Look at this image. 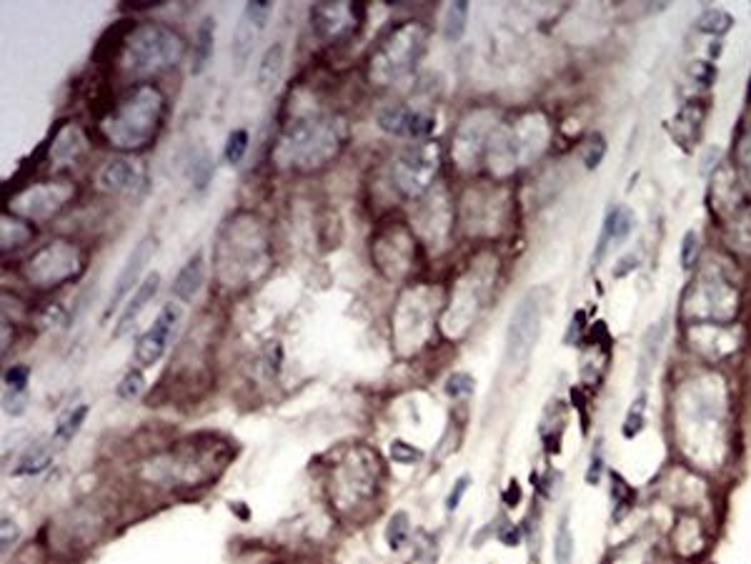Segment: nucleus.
<instances>
[{"instance_id": "41", "label": "nucleus", "mask_w": 751, "mask_h": 564, "mask_svg": "<svg viewBox=\"0 0 751 564\" xmlns=\"http://www.w3.org/2000/svg\"><path fill=\"white\" fill-rule=\"evenodd\" d=\"M15 537H18V527L10 519H3V552H8V547L15 542Z\"/></svg>"}, {"instance_id": "1", "label": "nucleus", "mask_w": 751, "mask_h": 564, "mask_svg": "<svg viewBox=\"0 0 751 564\" xmlns=\"http://www.w3.org/2000/svg\"><path fill=\"white\" fill-rule=\"evenodd\" d=\"M163 113H166L163 93L150 83H140L106 118L103 133H106L110 146H116V149L140 151L156 138L160 121H163Z\"/></svg>"}, {"instance_id": "33", "label": "nucleus", "mask_w": 751, "mask_h": 564, "mask_svg": "<svg viewBox=\"0 0 751 564\" xmlns=\"http://www.w3.org/2000/svg\"><path fill=\"white\" fill-rule=\"evenodd\" d=\"M734 26L731 15H726L724 11H709L704 13L699 18V28L701 31H711V33H726Z\"/></svg>"}, {"instance_id": "4", "label": "nucleus", "mask_w": 751, "mask_h": 564, "mask_svg": "<svg viewBox=\"0 0 751 564\" xmlns=\"http://www.w3.org/2000/svg\"><path fill=\"white\" fill-rule=\"evenodd\" d=\"M426 48V28L419 23H403L399 28L389 33L386 41L370 58V78L381 86L391 81H399L406 73L416 68Z\"/></svg>"}, {"instance_id": "19", "label": "nucleus", "mask_w": 751, "mask_h": 564, "mask_svg": "<svg viewBox=\"0 0 751 564\" xmlns=\"http://www.w3.org/2000/svg\"><path fill=\"white\" fill-rule=\"evenodd\" d=\"M213 43H216V21L213 18H203L196 33V48H193V66L190 73L200 76V73L208 68L210 58H213Z\"/></svg>"}, {"instance_id": "35", "label": "nucleus", "mask_w": 751, "mask_h": 564, "mask_svg": "<svg viewBox=\"0 0 751 564\" xmlns=\"http://www.w3.org/2000/svg\"><path fill=\"white\" fill-rule=\"evenodd\" d=\"M30 379V369L28 366H23V364H18V366H10L8 372H5V386H8L10 392H23L25 389V384H28Z\"/></svg>"}, {"instance_id": "8", "label": "nucleus", "mask_w": 751, "mask_h": 564, "mask_svg": "<svg viewBox=\"0 0 751 564\" xmlns=\"http://www.w3.org/2000/svg\"><path fill=\"white\" fill-rule=\"evenodd\" d=\"M180 323V306L178 303H166L156 316V322L150 323V329L136 344V362L140 366H153L160 362V356L168 349L173 333Z\"/></svg>"}, {"instance_id": "36", "label": "nucleus", "mask_w": 751, "mask_h": 564, "mask_svg": "<svg viewBox=\"0 0 751 564\" xmlns=\"http://www.w3.org/2000/svg\"><path fill=\"white\" fill-rule=\"evenodd\" d=\"M696 251H699V243H696V233L689 231L684 236V246H681V266L691 269L696 261Z\"/></svg>"}, {"instance_id": "24", "label": "nucleus", "mask_w": 751, "mask_h": 564, "mask_svg": "<svg viewBox=\"0 0 751 564\" xmlns=\"http://www.w3.org/2000/svg\"><path fill=\"white\" fill-rule=\"evenodd\" d=\"M573 532H571L569 522L566 517L561 519L559 527H556V534H553V564H573Z\"/></svg>"}, {"instance_id": "37", "label": "nucleus", "mask_w": 751, "mask_h": 564, "mask_svg": "<svg viewBox=\"0 0 751 564\" xmlns=\"http://www.w3.org/2000/svg\"><path fill=\"white\" fill-rule=\"evenodd\" d=\"M601 472H604V456H601V446L596 444V446H594V454H591V459H589V472H586V482L599 484Z\"/></svg>"}, {"instance_id": "39", "label": "nucleus", "mask_w": 751, "mask_h": 564, "mask_svg": "<svg viewBox=\"0 0 751 564\" xmlns=\"http://www.w3.org/2000/svg\"><path fill=\"white\" fill-rule=\"evenodd\" d=\"M433 562H436V547L431 544V547H419L416 554H413V559H411L409 564H433Z\"/></svg>"}, {"instance_id": "18", "label": "nucleus", "mask_w": 751, "mask_h": 564, "mask_svg": "<svg viewBox=\"0 0 751 564\" xmlns=\"http://www.w3.org/2000/svg\"><path fill=\"white\" fill-rule=\"evenodd\" d=\"M283 63H286V48L283 43H270L259 66V88L260 91H273L280 81V73H283Z\"/></svg>"}, {"instance_id": "3", "label": "nucleus", "mask_w": 751, "mask_h": 564, "mask_svg": "<svg viewBox=\"0 0 751 564\" xmlns=\"http://www.w3.org/2000/svg\"><path fill=\"white\" fill-rule=\"evenodd\" d=\"M343 138H346L343 121L329 116H306L289 123L280 149L289 153V161L309 169L333 159L343 146Z\"/></svg>"}, {"instance_id": "11", "label": "nucleus", "mask_w": 751, "mask_h": 564, "mask_svg": "<svg viewBox=\"0 0 751 564\" xmlns=\"http://www.w3.org/2000/svg\"><path fill=\"white\" fill-rule=\"evenodd\" d=\"M376 123H379L381 131L391 133V136H401V138H413V141L429 138L433 133V118L426 113L411 111L406 106L383 108L376 116Z\"/></svg>"}, {"instance_id": "38", "label": "nucleus", "mask_w": 751, "mask_h": 564, "mask_svg": "<svg viewBox=\"0 0 751 564\" xmlns=\"http://www.w3.org/2000/svg\"><path fill=\"white\" fill-rule=\"evenodd\" d=\"M604 151H606V143L601 141V138H594V143L586 149V156H584L586 169H596L601 163V159H604Z\"/></svg>"}, {"instance_id": "42", "label": "nucleus", "mask_w": 751, "mask_h": 564, "mask_svg": "<svg viewBox=\"0 0 751 564\" xmlns=\"http://www.w3.org/2000/svg\"><path fill=\"white\" fill-rule=\"evenodd\" d=\"M636 261H639V256H626V259H624V266H619V269H616V276H624V273L629 272V269H636Z\"/></svg>"}, {"instance_id": "2", "label": "nucleus", "mask_w": 751, "mask_h": 564, "mask_svg": "<svg viewBox=\"0 0 751 564\" xmlns=\"http://www.w3.org/2000/svg\"><path fill=\"white\" fill-rule=\"evenodd\" d=\"M183 53H186V43L178 33L166 26L146 23L128 33L120 63L130 76H148V73L173 68L183 58Z\"/></svg>"}, {"instance_id": "23", "label": "nucleus", "mask_w": 751, "mask_h": 564, "mask_svg": "<svg viewBox=\"0 0 751 564\" xmlns=\"http://www.w3.org/2000/svg\"><path fill=\"white\" fill-rule=\"evenodd\" d=\"M466 21H469V3H463V0L451 3L449 8H446V15H443V36H446V41L459 43L461 36L466 33Z\"/></svg>"}, {"instance_id": "31", "label": "nucleus", "mask_w": 751, "mask_h": 564, "mask_svg": "<svg viewBox=\"0 0 751 564\" xmlns=\"http://www.w3.org/2000/svg\"><path fill=\"white\" fill-rule=\"evenodd\" d=\"M143 386H146L143 374H140L138 369H130V372H126V376L120 379L118 396L123 402H133V399H138V394L143 392Z\"/></svg>"}, {"instance_id": "16", "label": "nucleus", "mask_w": 751, "mask_h": 564, "mask_svg": "<svg viewBox=\"0 0 751 564\" xmlns=\"http://www.w3.org/2000/svg\"><path fill=\"white\" fill-rule=\"evenodd\" d=\"M664 336H666V323L659 322V323H654V326H649L646 333H644V339H641L639 372H636V384H639L641 389L651 382V374H654L656 362H659Z\"/></svg>"}, {"instance_id": "40", "label": "nucleus", "mask_w": 751, "mask_h": 564, "mask_svg": "<svg viewBox=\"0 0 751 564\" xmlns=\"http://www.w3.org/2000/svg\"><path fill=\"white\" fill-rule=\"evenodd\" d=\"M499 539L503 544H506V547H516V544L521 542V532L519 529H516V527H511V524H506V527H503V529H501L499 532Z\"/></svg>"}, {"instance_id": "28", "label": "nucleus", "mask_w": 751, "mask_h": 564, "mask_svg": "<svg viewBox=\"0 0 751 564\" xmlns=\"http://www.w3.org/2000/svg\"><path fill=\"white\" fill-rule=\"evenodd\" d=\"M644 409H646V396L641 394L639 399L631 404L629 414H626V419H624V426H621V434H624L626 439H634V436L644 429V424H646Z\"/></svg>"}, {"instance_id": "17", "label": "nucleus", "mask_w": 751, "mask_h": 564, "mask_svg": "<svg viewBox=\"0 0 751 564\" xmlns=\"http://www.w3.org/2000/svg\"><path fill=\"white\" fill-rule=\"evenodd\" d=\"M203 279H206V263H203V256H193L183 269L176 276L173 282V296L180 299V302H190L196 299V293L200 292L203 286Z\"/></svg>"}, {"instance_id": "32", "label": "nucleus", "mask_w": 751, "mask_h": 564, "mask_svg": "<svg viewBox=\"0 0 751 564\" xmlns=\"http://www.w3.org/2000/svg\"><path fill=\"white\" fill-rule=\"evenodd\" d=\"M473 376L466 372H456L451 374L449 379H446V386H443V392H446V396H451V399H461V396H469V394H473Z\"/></svg>"}, {"instance_id": "12", "label": "nucleus", "mask_w": 751, "mask_h": 564, "mask_svg": "<svg viewBox=\"0 0 751 564\" xmlns=\"http://www.w3.org/2000/svg\"><path fill=\"white\" fill-rule=\"evenodd\" d=\"M353 15H359V8L356 5H349V3H320L310 11V21H313V28L319 33L320 38H339L343 33L350 31L353 26Z\"/></svg>"}, {"instance_id": "30", "label": "nucleus", "mask_w": 751, "mask_h": 564, "mask_svg": "<svg viewBox=\"0 0 751 564\" xmlns=\"http://www.w3.org/2000/svg\"><path fill=\"white\" fill-rule=\"evenodd\" d=\"M389 456H391V462L409 467V464L421 462V459H423V452H421V449H416L413 444L403 442V439H393V442H391V446H389Z\"/></svg>"}, {"instance_id": "6", "label": "nucleus", "mask_w": 751, "mask_h": 564, "mask_svg": "<svg viewBox=\"0 0 751 564\" xmlns=\"http://www.w3.org/2000/svg\"><path fill=\"white\" fill-rule=\"evenodd\" d=\"M439 171V146L436 143H416L401 153L391 166L393 186L399 189L406 199H416L433 181Z\"/></svg>"}, {"instance_id": "20", "label": "nucleus", "mask_w": 751, "mask_h": 564, "mask_svg": "<svg viewBox=\"0 0 751 564\" xmlns=\"http://www.w3.org/2000/svg\"><path fill=\"white\" fill-rule=\"evenodd\" d=\"M634 231V216H631L626 209H614V211H609V216H606V223H604V233H601V243H599V251H596V261H599L601 256H604V251H606V246H609V239L611 241H624L629 233Z\"/></svg>"}, {"instance_id": "5", "label": "nucleus", "mask_w": 751, "mask_h": 564, "mask_svg": "<svg viewBox=\"0 0 751 564\" xmlns=\"http://www.w3.org/2000/svg\"><path fill=\"white\" fill-rule=\"evenodd\" d=\"M541 316L543 303L536 293H526L511 316L509 332H506V364L516 374L526 372L529 359L541 333Z\"/></svg>"}, {"instance_id": "10", "label": "nucleus", "mask_w": 751, "mask_h": 564, "mask_svg": "<svg viewBox=\"0 0 751 564\" xmlns=\"http://www.w3.org/2000/svg\"><path fill=\"white\" fill-rule=\"evenodd\" d=\"M153 251H156V239H150V236L140 239V241L133 246V251L128 253V259H126V263H123V269H120V273L116 276V286H113L108 306H106V312H103V319H108L110 313L118 312L120 303L126 302V296L130 293V289H138L140 273H143V269H146V263L150 261Z\"/></svg>"}, {"instance_id": "9", "label": "nucleus", "mask_w": 751, "mask_h": 564, "mask_svg": "<svg viewBox=\"0 0 751 564\" xmlns=\"http://www.w3.org/2000/svg\"><path fill=\"white\" fill-rule=\"evenodd\" d=\"M270 13H273V5H270L269 0L246 3V8H243L238 18V26H236V33H233V61H236L238 71L249 63L250 53H253L260 33L266 28Z\"/></svg>"}, {"instance_id": "34", "label": "nucleus", "mask_w": 751, "mask_h": 564, "mask_svg": "<svg viewBox=\"0 0 751 564\" xmlns=\"http://www.w3.org/2000/svg\"><path fill=\"white\" fill-rule=\"evenodd\" d=\"M469 487H471V474H461L459 479L453 482V487H451L449 497H446V512H456V509H459L461 499H463V494H466Z\"/></svg>"}, {"instance_id": "26", "label": "nucleus", "mask_w": 751, "mask_h": 564, "mask_svg": "<svg viewBox=\"0 0 751 564\" xmlns=\"http://www.w3.org/2000/svg\"><path fill=\"white\" fill-rule=\"evenodd\" d=\"M611 499H614V519L619 522L621 517L626 512H631L634 507V489L631 484H626L621 479L619 474H611Z\"/></svg>"}, {"instance_id": "7", "label": "nucleus", "mask_w": 751, "mask_h": 564, "mask_svg": "<svg viewBox=\"0 0 751 564\" xmlns=\"http://www.w3.org/2000/svg\"><path fill=\"white\" fill-rule=\"evenodd\" d=\"M80 269V253L66 241H56L28 261V279L38 286H56Z\"/></svg>"}, {"instance_id": "13", "label": "nucleus", "mask_w": 751, "mask_h": 564, "mask_svg": "<svg viewBox=\"0 0 751 564\" xmlns=\"http://www.w3.org/2000/svg\"><path fill=\"white\" fill-rule=\"evenodd\" d=\"M68 199V189L63 186H38V189H30L23 196L15 199V211L23 216H33V219H43L48 213L58 211L63 201Z\"/></svg>"}, {"instance_id": "15", "label": "nucleus", "mask_w": 751, "mask_h": 564, "mask_svg": "<svg viewBox=\"0 0 751 564\" xmlns=\"http://www.w3.org/2000/svg\"><path fill=\"white\" fill-rule=\"evenodd\" d=\"M158 289H160V273L150 272L148 276L138 283V289L133 292V296L126 302V306H123V312H120L113 336H123V333L128 332L130 326L136 323V319L143 313V309H146V306L156 299Z\"/></svg>"}, {"instance_id": "14", "label": "nucleus", "mask_w": 751, "mask_h": 564, "mask_svg": "<svg viewBox=\"0 0 751 564\" xmlns=\"http://www.w3.org/2000/svg\"><path fill=\"white\" fill-rule=\"evenodd\" d=\"M98 183L103 191L110 193H143L146 176L128 161H110L98 173Z\"/></svg>"}, {"instance_id": "25", "label": "nucleus", "mask_w": 751, "mask_h": 564, "mask_svg": "<svg viewBox=\"0 0 751 564\" xmlns=\"http://www.w3.org/2000/svg\"><path fill=\"white\" fill-rule=\"evenodd\" d=\"M411 532V519L406 512L391 514L389 524H386V544H389L391 552H399L403 549V544L409 542Z\"/></svg>"}, {"instance_id": "27", "label": "nucleus", "mask_w": 751, "mask_h": 564, "mask_svg": "<svg viewBox=\"0 0 751 564\" xmlns=\"http://www.w3.org/2000/svg\"><path fill=\"white\" fill-rule=\"evenodd\" d=\"M210 176H213V159L208 151L198 149L196 156H190V181L198 191H203L210 183Z\"/></svg>"}, {"instance_id": "29", "label": "nucleus", "mask_w": 751, "mask_h": 564, "mask_svg": "<svg viewBox=\"0 0 751 564\" xmlns=\"http://www.w3.org/2000/svg\"><path fill=\"white\" fill-rule=\"evenodd\" d=\"M246 151H249V131H246V128L230 131L228 138H226V151H223L226 161H228L230 166H236V163H240V159L246 156Z\"/></svg>"}, {"instance_id": "22", "label": "nucleus", "mask_w": 751, "mask_h": 564, "mask_svg": "<svg viewBox=\"0 0 751 564\" xmlns=\"http://www.w3.org/2000/svg\"><path fill=\"white\" fill-rule=\"evenodd\" d=\"M88 412H90L88 404H78V406L68 409V412L60 416L58 424H56V434H53V439H56L58 444H68L70 439L80 432V426H83V422H86Z\"/></svg>"}, {"instance_id": "21", "label": "nucleus", "mask_w": 751, "mask_h": 564, "mask_svg": "<svg viewBox=\"0 0 751 564\" xmlns=\"http://www.w3.org/2000/svg\"><path fill=\"white\" fill-rule=\"evenodd\" d=\"M53 462V449H50L48 444L43 442H36L30 444L28 449L23 452V456L18 459V467H15V472L18 477H36V474H40L48 464Z\"/></svg>"}]
</instances>
